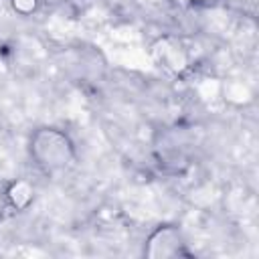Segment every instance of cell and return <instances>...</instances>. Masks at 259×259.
<instances>
[{
	"label": "cell",
	"instance_id": "8992f818",
	"mask_svg": "<svg viewBox=\"0 0 259 259\" xmlns=\"http://www.w3.org/2000/svg\"><path fill=\"white\" fill-rule=\"evenodd\" d=\"M221 97L233 105H247L253 101V91L239 79L221 81Z\"/></svg>",
	"mask_w": 259,
	"mask_h": 259
},
{
	"label": "cell",
	"instance_id": "ba28073f",
	"mask_svg": "<svg viewBox=\"0 0 259 259\" xmlns=\"http://www.w3.org/2000/svg\"><path fill=\"white\" fill-rule=\"evenodd\" d=\"M223 0H186V4L190 8H196V10H208V8H214L219 6Z\"/></svg>",
	"mask_w": 259,
	"mask_h": 259
},
{
	"label": "cell",
	"instance_id": "6da1fadb",
	"mask_svg": "<svg viewBox=\"0 0 259 259\" xmlns=\"http://www.w3.org/2000/svg\"><path fill=\"white\" fill-rule=\"evenodd\" d=\"M28 156L45 174H59L71 168L77 160L73 138L55 125H40L28 136Z\"/></svg>",
	"mask_w": 259,
	"mask_h": 259
},
{
	"label": "cell",
	"instance_id": "9c48e42d",
	"mask_svg": "<svg viewBox=\"0 0 259 259\" xmlns=\"http://www.w3.org/2000/svg\"><path fill=\"white\" fill-rule=\"evenodd\" d=\"M6 210H8V204H6V196H4V188L0 186V221L4 219V214H6Z\"/></svg>",
	"mask_w": 259,
	"mask_h": 259
},
{
	"label": "cell",
	"instance_id": "7a4b0ae2",
	"mask_svg": "<svg viewBox=\"0 0 259 259\" xmlns=\"http://www.w3.org/2000/svg\"><path fill=\"white\" fill-rule=\"evenodd\" d=\"M142 255L146 259H174V257H190L186 237L176 223H160L156 225L148 237L144 239Z\"/></svg>",
	"mask_w": 259,
	"mask_h": 259
},
{
	"label": "cell",
	"instance_id": "5b68a950",
	"mask_svg": "<svg viewBox=\"0 0 259 259\" xmlns=\"http://www.w3.org/2000/svg\"><path fill=\"white\" fill-rule=\"evenodd\" d=\"M156 160H158V166L162 168V172H168V174H180L188 166V158H186L184 150L178 148L176 144L160 146L156 152Z\"/></svg>",
	"mask_w": 259,
	"mask_h": 259
},
{
	"label": "cell",
	"instance_id": "3957f363",
	"mask_svg": "<svg viewBox=\"0 0 259 259\" xmlns=\"http://www.w3.org/2000/svg\"><path fill=\"white\" fill-rule=\"evenodd\" d=\"M150 57L162 71L174 77H180L190 69V51L172 34L158 36L150 47Z\"/></svg>",
	"mask_w": 259,
	"mask_h": 259
},
{
	"label": "cell",
	"instance_id": "277c9868",
	"mask_svg": "<svg viewBox=\"0 0 259 259\" xmlns=\"http://www.w3.org/2000/svg\"><path fill=\"white\" fill-rule=\"evenodd\" d=\"M8 210L26 212L36 200V188L28 178H14L4 186Z\"/></svg>",
	"mask_w": 259,
	"mask_h": 259
},
{
	"label": "cell",
	"instance_id": "52a82bcc",
	"mask_svg": "<svg viewBox=\"0 0 259 259\" xmlns=\"http://www.w3.org/2000/svg\"><path fill=\"white\" fill-rule=\"evenodd\" d=\"M8 4H10V10L16 16L28 18V16H34L40 10L42 0H8Z\"/></svg>",
	"mask_w": 259,
	"mask_h": 259
}]
</instances>
